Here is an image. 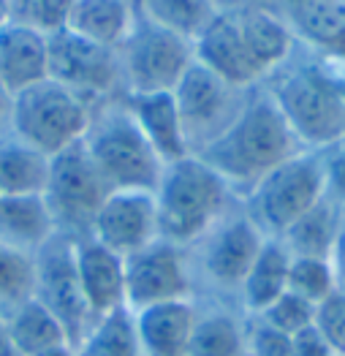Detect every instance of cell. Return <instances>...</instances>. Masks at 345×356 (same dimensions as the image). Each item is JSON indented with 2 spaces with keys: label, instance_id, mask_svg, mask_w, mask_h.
<instances>
[{
  "label": "cell",
  "instance_id": "6da1fadb",
  "mask_svg": "<svg viewBox=\"0 0 345 356\" xmlns=\"http://www.w3.org/2000/svg\"><path fill=\"white\" fill-rule=\"evenodd\" d=\"M299 152H305L302 142L291 131L272 92L259 85L248 92L229 128L196 155L226 179L231 193H242L245 199L259 179Z\"/></svg>",
  "mask_w": 345,
  "mask_h": 356
},
{
  "label": "cell",
  "instance_id": "7a4b0ae2",
  "mask_svg": "<svg viewBox=\"0 0 345 356\" xmlns=\"http://www.w3.org/2000/svg\"><path fill=\"white\" fill-rule=\"evenodd\" d=\"M264 88L272 92L305 149H329L345 142V76L321 60L291 58Z\"/></svg>",
  "mask_w": 345,
  "mask_h": 356
},
{
  "label": "cell",
  "instance_id": "3957f363",
  "mask_svg": "<svg viewBox=\"0 0 345 356\" xmlns=\"http://www.w3.org/2000/svg\"><path fill=\"white\" fill-rule=\"evenodd\" d=\"M231 188L199 155H185L163 166L155 188L158 237L177 248L199 239L223 218Z\"/></svg>",
  "mask_w": 345,
  "mask_h": 356
},
{
  "label": "cell",
  "instance_id": "277c9868",
  "mask_svg": "<svg viewBox=\"0 0 345 356\" xmlns=\"http://www.w3.org/2000/svg\"><path fill=\"white\" fill-rule=\"evenodd\" d=\"M87 155L112 191H152L163 175V161L144 139L125 104L93 112L85 134Z\"/></svg>",
  "mask_w": 345,
  "mask_h": 356
},
{
  "label": "cell",
  "instance_id": "5b68a950",
  "mask_svg": "<svg viewBox=\"0 0 345 356\" xmlns=\"http://www.w3.org/2000/svg\"><path fill=\"white\" fill-rule=\"evenodd\" d=\"M93 118L90 101L55 79H44L14 95L11 136L55 158L85 139Z\"/></svg>",
  "mask_w": 345,
  "mask_h": 356
},
{
  "label": "cell",
  "instance_id": "8992f818",
  "mask_svg": "<svg viewBox=\"0 0 345 356\" xmlns=\"http://www.w3.org/2000/svg\"><path fill=\"white\" fill-rule=\"evenodd\" d=\"M323 196V152L305 149L256 182L245 196V215L264 232V237L280 239Z\"/></svg>",
  "mask_w": 345,
  "mask_h": 356
},
{
  "label": "cell",
  "instance_id": "52a82bcc",
  "mask_svg": "<svg viewBox=\"0 0 345 356\" xmlns=\"http://www.w3.org/2000/svg\"><path fill=\"white\" fill-rule=\"evenodd\" d=\"M193 41L155 25L136 8V22L117 47L120 82L125 95L174 92L185 71L193 65Z\"/></svg>",
  "mask_w": 345,
  "mask_h": 356
},
{
  "label": "cell",
  "instance_id": "ba28073f",
  "mask_svg": "<svg viewBox=\"0 0 345 356\" xmlns=\"http://www.w3.org/2000/svg\"><path fill=\"white\" fill-rule=\"evenodd\" d=\"M109 193L112 188L95 169L93 158L87 155L85 142L63 149L52 158L44 199L60 234H68L74 239L87 237Z\"/></svg>",
  "mask_w": 345,
  "mask_h": 356
},
{
  "label": "cell",
  "instance_id": "9c48e42d",
  "mask_svg": "<svg viewBox=\"0 0 345 356\" xmlns=\"http://www.w3.org/2000/svg\"><path fill=\"white\" fill-rule=\"evenodd\" d=\"M35 286L33 299L41 302L55 318H58L68 343L77 348L85 334L93 329L95 318L87 307V299L79 286L77 259H74V237L55 234L35 256Z\"/></svg>",
  "mask_w": 345,
  "mask_h": 356
},
{
  "label": "cell",
  "instance_id": "30bf717a",
  "mask_svg": "<svg viewBox=\"0 0 345 356\" xmlns=\"http://www.w3.org/2000/svg\"><path fill=\"white\" fill-rule=\"evenodd\" d=\"M248 92L250 90L231 88L229 82H223L209 68L193 60V65L174 88V101L179 109L191 155L202 152L212 139H218L229 128L231 120L239 115Z\"/></svg>",
  "mask_w": 345,
  "mask_h": 356
},
{
  "label": "cell",
  "instance_id": "8fae6325",
  "mask_svg": "<svg viewBox=\"0 0 345 356\" xmlns=\"http://www.w3.org/2000/svg\"><path fill=\"white\" fill-rule=\"evenodd\" d=\"M49 79L79 92L87 101L104 98L122 88L117 49L93 44L68 28L55 30L49 33Z\"/></svg>",
  "mask_w": 345,
  "mask_h": 356
},
{
  "label": "cell",
  "instance_id": "7c38bea8",
  "mask_svg": "<svg viewBox=\"0 0 345 356\" xmlns=\"http://www.w3.org/2000/svg\"><path fill=\"white\" fill-rule=\"evenodd\" d=\"M179 299H191L182 248L155 239L125 259V307L131 313Z\"/></svg>",
  "mask_w": 345,
  "mask_h": 356
},
{
  "label": "cell",
  "instance_id": "4fadbf2b",
  "mask_svg": "<svg viewBox=\"0 0 345 356\" xmlns=\"http://www.w3.org/2000/svg\"><path fill=\"white\" fill-rule=\"evenodd\" d=\"M90 237L128 259L131 253L152 245L158 237V209L152 191H112L101 204Z\"/></svg>",
  "mask_w": 345,
  "mask_h": 356
},
{
  "label": "cell",
  "instance_id": "5bb4252c",
  "mask_svg": "<svg viewBox=\"0 0 345 356\" xmlns=\"http://www.w3.org/2000/svg\"><path fill=\"white\" fill-rule=\"evenodd\" d=\"M266 239L269 237H264V232L245 212L220 218L202 237L204 275L220 289L239 291Z\"/></svg>",
  "mask_w": 345,
  "mask_h": 356
},
{
  "label": "cell",
  "instance_id": "9a60e30c",
  "mask_svg": "<svg viewBox=\"0 0 345 356\" xmlns=\"http://www.w3.org/2000/svg\"><path fill=\"white\" fill-rule=\"evenodd\" d=\"M74 259L79 286L93 318H104L125 307V259L101 245L95 237L74 239Z\"/></svg>",
  "mask_w": 345,
  "mask_h": 356
},
{
  "label": "cell",
  "instance_id": "2e32d148",
  "mask_svg": "<svg viewBox=\"0 0 345 356\" xmlns=\"http://www.w3.org/2000/svg\"><path fill=\"white\" fill-rule=\"evenodd\" d=\"M193 52H196V63H202L215 76L229 82L231 88L253 90L264 82L259 68L248 55V47L242 41L234 14L220 11L209 22V28L193 41Z\"/></svg>",
  "mask_w": 345,
  "mask_h": 356
},
{
  "label": "cell",
  "instance_id": "e0dca14e",
  "mask_svg": "<svg viewBox=\"0 0 345 356\" xmlns=\"http://www.w3.org/2000/svg\"><path fill=\"white\" fill-rule=\"evenodd\" d=\"M234 19L248 47V55L259 68L264 82L296 55L299 41L275 6H256V8L234 11Z\"/></svg>",
  "mask_w": 345,
  "mask_h": 356
},
{
  "label": "cell",
  "instance_id": "ac0fdd59",
  "mask_svg": "<svg viewBox=\"0 0 345 356\" xmlns=\"http://www.w3.org/2000/svg\"><path fill=\"white\" fill-rule=\"evenodd\" d=\"M49 79V35L19 22L0 30V85L11 95Z\"/></svg>",
  "mask_w": 345,
  "mask_h": 356
},
{
  "label": "cell",
  "instance_id": "d6986e66",
  "mask_svg": "<svg viewBox=\"0 0 345 356\" xmlns=\"http://www.w3.org/2000/svg\"><path fill=\"white\" fill-rule=\"evenodd\" d=\"M196 307L191 299L163 302L134 313L136 337L144 356H188L196 329Z\"/></svg>",
  "mask_w": 345,
  "mask_h": 356
},
{
  "label": "cell",
  "instance_id": "ffe728a7",
  "mask_svg": "<svg viewBox=\"0 0 345 356\" xmlns=\"http://www.w3.org/2000/svg\"><path fill=\"white\" fill-rule=\"evenodd\" d=\"M296 41L337 55L345 49V0H275Z\"/></svg>",
  "mask_w": 345,
  "mask_h": 356
},
{
  "label": "cell",
  "instance_id": "44dd1931",
  "mask_svg": "<svg viewBox=\"0 0 345 356\" xmlns=\"http://www.w3.org/2000/svg\"><path fill=\"white\" fill-rule=\"evenodd\" d=\"M122 104L128 106L131 118L136 120V125L142 128L144 139L152 145V149L158 152V158L166 166L179 161V158H185V155H191L174 92L125 95Z\"/></svg>",
  "mask_w": 345,
  "mask_h": 356
},
{
  "label": "cell",
  "instance_id": "7402d4cb",
  "mask_svg": "<svg viewBox=\"0 0 345 356\" xmlns=\"http://www.w3.org/2000/svg\"><path fill=\"white\" fill-rule=\"evenodd\" d=\"M58 234L44 196H0V245L35 256Z\"/></svg>",
  "mask_w": 345,
  "mask_h": 356
},
{
  "label": "cell",
  "instance_id": "603a6c76",
  "mask_svg": "<svg viewBox=\"0 0 345 356\" xmlns=\"http://www.w3.org/2000/svg\"><path fill=\"white\" fill-rule=\"evenodd\" d=\"M136 22V0H74L65 28L106 49H117Z\"/></svg>",
  "mask_w": 345,
  "mask_h": 356
},
{
  "label": "cell",
  "instance_id": "cb8c5ba5",
  "mask_svg": "<svg viewBox=\"0 0 345 356\" xmlns=\"http://www.w3.org/2000/svg\"><path fill=\"white\" fill-rule=\"evenodd\" d=\"M343 212L340 204H335L332 199H321L316 207L307 209L280 242L286 245V250L294 259H332L335 242L343 226Z\"/></svg>",
  "mask_w": 345,
  "mask_h": 356
},
{
  "label": "cell",
  "instance_id": "d4e9b609",
  "mask_svg": "<svg viewBox=\"0 0 345 356\" xmlns=\"http://www.w3.org/2000/svg\"><path fill=\"white\" fill-rule=\"evenodd\" d=\"M52 158L6 136L0 142V196H44Z\"/></svg>",
  "mask_w": 345,
  "mask_h": 356
},
{
  "label": "cell",
  "instance_id": "484cf974",
  "mask_svg": "<svg viewBox=\"0 0 345 356\" xmlns=\"http://www.w3.org/2000/svg\"><path fill=\"white\" fill-rule=\"evenodd\" d=\"M3 327H6L8 343L17 356H35L47 348L68 343L63 324L35 299L22 302L8 316H3Z\"/></svg>",
  "mask_w": 345,
  "mask_h": 356
},
{
  "label": "cell",
  "instance_id": "4316f807",
  "mask_svg": "<svg viewBox=\"0 0 345 356\" xmlns=\"http://www.w3.org/2000/svg\"><path fill=\"white\" fill-rule=\"evenodd\" d=\"M288 269H291V253L286 250V245L280 239H266L242 283V289H239L248 310H253L259 316L275 299L286 294Z\"/></svg>",
  "mask_w": 345,
  "mask_h": 356
},
{
  "label": "cell",
  "instance_id": "83f0119b",
  "mask_svg": "<svg viewBox=\"0 0 345 356\" xmlns=\"http://www.w3.org/2000/svg\"><path fill=\"white\" fill-rule=\"evenodd\" d=\"M139 14L177 35L196 41L220 14L212 0H136Z\"/></svg>",
  "mask_w": 345,
  "mask_h": 356
},
{
  "label": "cell",
  "instance_id": "f1b7e54d",
  "mask_svg": "<svg viewBox=\"0 0 345 356\" xmlns=\"http://www.w3.org/2000/svg\"><path fill=\"white\" fill-rule=\"evenodd\" d=\"M77 356H144L136 337L134 313L128 307H120L98 318L85 340L77 346Z\"/></svg>",
  "mask_w": 345,
  "mask_h": 356
},
{
  "label": "cell",
  "instance_id": "f546056e",
  "mask_svg": "<svg viewBox=\"0 0 345 356\" xmlns=\"http://www.w3.org/2000/svg\"><path fill=\"white\" fill-rule=\"evenodd\" d=\"M188 356H248V334L226 313H207L196 318Z\"/></svg>",
  "mask_w": 345,
  "mask_h": 356
},
{
  "label": "cell",
  "instance_id": "4dcf8cb0",
  "mask_svg": "<svg viewBox=\"0 0 345 356\" xmlns=\"http://www.w3.org/2000/svg\"><path fill=\"white\" fill-rule=\"evenodd\" d=\"M35 286V261L28 253L0 245V318L14 307L33 299Z\"/></svg>",
  "mask_w": 345,
  "mask_h": 356
},
{
  "label": "cell",
  "instance_id": "1f68e13d",
  "mask_svg": "<svg viewBox=\"0 0 345 356\" xmlns=\"http://www.w3.org/2000/svg\"><path fill=\"white\" fill-rule=\"evenodd\" d=\"M288 291L296 297L307 299L310 305H321L326 297L337 291L335 269L326 259H294L288 269Z\"/></svg>",
  "mask_w": 345,
  "mask_h": 356
},
{
  "label": "cell",
  "instance_id": "d6a6232c",
  "mask_svg": "<svg viewBox=\"0 0 345 356\" xmlns=\"http://www.w3.org/2000/svg\"><path fill=\"white\" fill-rule=\"evenodd\" d=\"M71 3L74 0H8V11H11V22L28 25L49 35L65 28Z\"/></svg>",
  "mask_w": 345,
  "mask_h": 356
},
{
  "label": "cell",
  "instance_id": "836d02e7",
  "mask_svg": "<svg viewBox=\"0 0 345 356\" xmlns=\"http://www.w3.org/2000/svg\"><path fill=\"white\" fill-rule=\"evenodd\" d=\"M259 318L266 327L278 329L288 337H294L296 332L313 327L316 324V305H310L307 299L296 297L286 291L283 297H278L264 313H259Z\"/></svg>",
  "mask_w": 345,
  "mask_h": 356
},
{
  "label": "cell",
  "instance_id": "e575fe53",
  "mask_svg": "<svg viewBox=\"0 0 345 356\" xmlns=\"http://www.w3.org/2000/svg\"><path fill=\"white\" fill-rule=\"evenodd\" d=\"M316 327L335 348V354L345 356V294L335 291L316 307Z\"/></svg>",
  "mask_w": 345,
  "mask_h": 356
},
{
  "label": "cell",
  "instance_id": "d590c367",
  "mask_svg": "<svg viewBox=\"0 0 345 356\" xmlns=\"http://www.w3.org/2000/svg\"><path fill=\"white\" fill-rule=\"evenodd\" d=\"M248 356H294L291 337L259 321L248 334Z\"/></svg>",
  "mask_w": 345,
  "mask_h": 356
},
{
  "label": "cell",
  "instance_id": "8d00e7d4",
  "mask_svg": "<svg viewBox=\"0 0 345 356\" xmlns=\"http://www.w3.org/2000/svg\"><path fill=\"white\" fill-rule=\"evenodd\" d=\"M323 152V182H326V199L345 209V142L335 145Z\"/></svg>",
  "mask_w": 345,
  "mask_h": 356
},
{
  "label": "cell",
  "instance_id": "74e56055",
  "mask_svg": "<svg viewBox=\"0 0 345 356\" xmlns=\"http://www.w3.org/2000/svg\"><path fill=\"white\" fill-rule=\"evenodd\" d=\"M291 343H294V356H337L335 348L326 343V337L318 332L316 324L296 332L291 337Z\"/></svg>",
  "mask_w": 345,
  "mask_h": 356
},
{
  "label": "cell",
  "instance_id": "f35d334b",
  "mask_svg": "<svg viewBox=\"0 0 345 356\" xmlns=\"http://www.w3.org/2000/svg\"><path fill=\"white\" fill-rule=\"evenodd\" d=\"M332 269H335V280H337V291L345 294V212H343V226H340V234L335 242V250H332Z\"/></svg>",
  "mask_w": 345,
  "mask_h": 356
},
{
  "label": "cell",
  "instance_id": "ab89813d",
  "mask_svg": "<svg viewBox=\"0 0 345 356\" xmlns=\"http://www.w3.org/2000/svg\"><path fill=\"white\" fill-rule=\"evenodd\" d=\"M11 104H14V95L0 85V142L11 136Z\"/></svg>",
  "mask_w": 345,
  "mask_h": 356
},
{
  "label": "cell",
  "instance_id": "60d3db41",
  "mask_svg": "<svg viewBox=\"0 0 345 356\" xmlns=\"http://www.w3.org/2000/svg\"><path fill=\"white\" fill-rule=\"evenodd\" d=\"M218 6V11H226V14H234V11H245V8H256V6H272L275 0H212Z\"/></svg>",
  "mask_w": 345,
  "mask_h": 356
},
{
  "label": "cell",
  "instance_id": "b9f144b4",
  "mask_svg": "<svg viewBox=\"0 0 345 356\" xmlns=\"http://www.w3.org/2000/svg\"><path fill=\"white\" fill-rule=\"evenodd\" d=\"M35 356H77V348L74 346H55V348H47V351H41V354Z\"/></svg>",
  "mask_w": 345,
  "mask_h": 356
},
{
  "label": "cell",
  "instance_id": "7bdbcfd3",
  "mask_svg": "<svg viewBox=\"0 0 345 356\" xmlns=\"http://www.w3.org/2000/svg\"><path fill=\"white\" fill-rule=\"evenodd\" d=\"M0 356H17L11 343H8V334H6V327H3V318H0Z\"/></svg>",
  "mask_w": 345,
  "mask_h": 356
},
{
  "label": "cell",
  "instance_id": "ee69618b",
  "mask_svg": "<svg viewBox=\"0 0 345 356\" xmlns=\"http://www.w3.org/2000/svg\"><path fill=\"white\" fill-rule=\"evenodd\" d=\"M11 22V11H8V0H0V30Z\"/></svg>",
  "mask_w": 345,
  "mask_h": 356
},
{
  "label": "cell",
  "instance_id": "f6af8a7d",
  "mask_svg": "<svg viewBox=\"0 0 345 356\" xmlns=\"http://www.w3.org/2000/svg\"><path fill=\"white\" fill-rule=\"evenodd\" d=\"M337 356H343V354H337Z\"/></svg>",
  "mask_w": 345,
  "mask_h": 356
}]
</instances>
